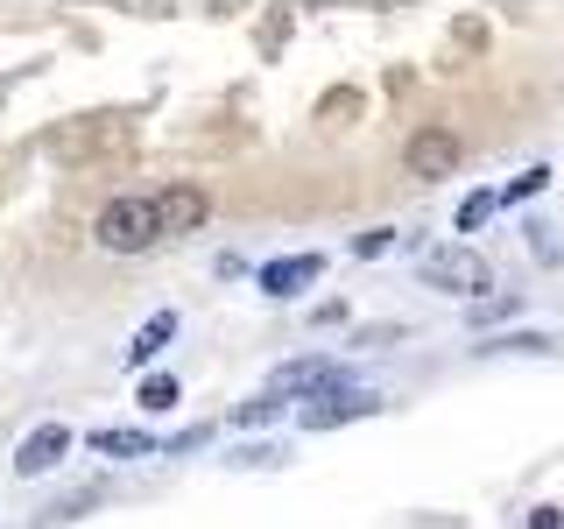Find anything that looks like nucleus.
I'll use <instances>...</instances> for the list:
<instances>
[{
	"instance_id": "12",
	"label": "nucleus",
	"mask_w": 564,
	"mask_h": 529,
	"mask_svg": "<svg viewBox=\"0 0 564 529\" xmlns=\"http://www.w3.org/2000/svg\"><path fill=\"white\" fill-rule=\"evenodd\" d=\"M494 212H501V198H494V191H473V198L458 205V234H480Z\"/></svg>"
},
{
	"instance_id": "19",
	"label": "nucleus",
	"mask_w": 564,
	"mask_h": 529,
	"mask_svg": "<svg viewBox=\"0 0 564 529\" xmlns=\"http://www.w3.org/2000/svg\"><path fill=\"white\" fill-rule=\"evenodd\" d=\"M529 529H564V508H529Z\"/></svg>"
},
{
	"instance_id": "10",
	"label": "nucleus",
	"mask_w": 564,
	"mask_h": 529,
	"mask_svg": "<svg viewBox=\"0 0 564 529\" xmlns=\"http://www.w3.org/2000/svg\"><path fill=\"white\" fill-rule=\"evenodd\" d=\"M170 339H176V311H155V317H149V325H141V332H134V346H128V360H134V367H149V360H155V353H163Z\"/></svg>"
},
{
	"instance_id": "14",
	"label": "nucleus",
	"mask_w": 564,
	"mask_h": 529,
	"mask_svg": "<svg viewBox=\"0 0 564 529\" xmlns=\"http://www.w3.org/2000/svg\"><path fill=\"white\" fill-rule=\"evenodd\" d=\"M543 184H551V170H522L516 184H508V191H494V198H501V205H522V198H536Z\"/></svg>"
},
{
	"instance_id": "5",
	"label": "nucleus",
	"mask_w": 564,
	"mask_h": 529,
	"mask_svg": "<svg viewBox=\"0 0 564 529\" xmlns=\"http://www.w3.org/2000/svg\"><path fill=\"white\" fill-rule=\"evenodd\" d=\"M375 410H381V396H375V388H325L317 402H304V410H296V423H304V431H332V423L375 417Z\"/></svg>"
},
{
	"instance_id": "9",
	"label": "nucleus",
	"mask_w": 564,
	"mask_h": 529,
	"mask_svg": "<svg viewBox=\"0 0 564 529\" xmlns=\"http://www.w3.org/2000/svg\"><path fill=\"white\" fill-rule=\"evenodd\" d=\"M317 276H325V255H290V261H269V269H261V290H269V296H296Z\"/></svg>"
},
{
	"instance_id": "13",
	"label": "nucleus",
	"mask_w": 564,
	"mask_h": 529,
	"mask_svg": "<svg viewBox=\"0 0 564 529\" xmlns=\"http://www.w3.org/2000/svg\"><path fill=\"white\" fill-rule=\"evenodd\" d=\"M275 417H282V396H269V388H261L254 402H240V410H234L240 431H254V423H275Z\"/></svg>"
},
{
	"instance_id": "6",
	"label": "nucleus",
	"mask_w": 564,
	"mask_h": 529,
	"mask_svg": "<svg viewBox=\"0 0 564 529\" xmlns=\"http://www.w3.org/2000/svg\"><path fill=\"white\" fill-rule=\"evenodd\" d=\"M325 388H346V367L339 360H290V367H275V381H269V396H325Z\"/></svg>"
},
{
	"instance_id": "16",
	"label": "nucleus",
	"mask_w": 564,
	"mask_h": 529,
	"mask_svg": "<svg viewBox=\"0 0 564 529\" xmlns=\"http://www.w3.org/2000/svg\"><path fill=\"white\" fill-rule=\"evenodd\" d=\"M170 402H176V381L170 375H149V381H141V410H170Z\"/></svg>"
},
{
	"instance_id": "7",
	"label": "nucleus",
	"mask_w": 564,
	"mask_h": 529,
	"mask_svg": "<svg viewBox=\"0 0 564 529\" xmlns=\"http://www.w3.org/2000/svg\"><path fill=\"white\" fill-rule=\"evenodd\" d=\"M149 205H155V234H198L205 212H212L198 184H170L163 198H149Z\"/></svg>"
},
{
	"instance_id": "2",
	"label": "nucleus",
	"mask_w": 564,
	"mask_h": 529,
	"mask_svg": "<svg viewBox=\"0 0 564 529\" xmlns=\"http://www.w3.org/2000/svg\"><path fill=\"white\" fill-rule=\"evenodd\" d=\"M43 149L57 155V163H93V155L128 149V120H64V128H50Z\"/></svg>"
},
{
	"instance_id": "11",
	"label": "nucleus",
	"mask_w": 564,
	"mask_h": 529,
	"mask_svg": "<svg viewBox=\"0 0 564 529\" xmlns=\"http://www.w3.org/2000/svg\"><path fill=\"white\" fill-rule=\"evenodd\" d=\"M93 452H106V458H141V452H155V438L149 431H93Z\"/></svg>"
},
{
	"instance_id": "18",
	"label": "nucleus",
	"mask_w": 564,
	"mask_h": 529,
	"mask_svg": "<svg viewBox=\"0 0 564 529\" xmlns=\"http://www.w3.org/2000/svg\"><path fill=\"white\" fill-rule=\"evenodd\" d=\"M516 311H522V296H480V304H473L480 325H494V317H516Z\"/></svg>"
},
{
	"instance_id": "1",
	"label": "nucleus",
	"mask_w": 564,
	"mask_h": 529,
	"mask_svg": "<svg viewBox=\"0 0 564 529\" xmlns=\"http://www.w3.org/2000/svg\"><path fill=\"white\" fill-rule=\"evenodd\" d=\"M423 282L431 290H445V296H480L494 290V269H487V255H473V247H431L423 255Z\"/></svg>"
},
{
	"instance_id": "17",
	"label": "nucleus",
	"mask_w": 564,
	"mask_h": 529,
	"mask_svg": "<svg viewBox=\"0 0 564 529\" xmlns=\"http://www.w3.org/2000/svg\"><path fill=\"white\" fill-rule=\"evenodd\" d=\"M395 240H402L395 226H375V234H360V240H352V255H367V261H375V255H388Z\"/></svg>"
},
{
	"instance_id": "4",
	"label": "nucleus",
	"mask_w": 564,
	"mask_h": 529,
	"mask_svg": "<svg viewBox=\"0 0 564 529\" xmlns=\"http://www.w3.org/2000/svg\"><path fill=\"white\" fill-rule=\"evenodd\" d=\"M458 163H466V141H458L452 128H437V120L402 141V170L410 176H452Z\"/></svg>"
},
{
	"instance_id": "3",
	"label": "nucleus",
	"mask_w": 564,
	"mask_h": 529,
	"mask_svg": "<svg viewBox=\"0 0 564 529\" xmlns=\"http://www.w3.org/2000/svg\"><path fill=\"white\" fill-rule=\"evenodd\" d=\"M93 234H99V247H113V255H141L149 240H163V234H155V205L149 198H113L99 212Z\"/></svg>"
},
{
	"instance_id": "15",
	"label": "nucleus",
	"mask_w": 564,
	"mask_h": 529,
	"mask_svg": "<svg viewBox=\"0 0 564 529\" xmlns=\"http://www.w3.org/2000/svg\"><path fill=\"white\" fill-rule=\"evenodd\" d=\"M352 114H360V93H332L325 106H317V120H332V128H346Z\"/></svg>"
},
{
	"instance_id": "8",
	"label": "nucleus",
	"mask_w": 564,
	"mask_h": 529,
	"mask_svg": "<svg viewBox=\"0 0 564 529\" xmlns=\"http://www.w3.org/2000/svg\"><path fill=\"white\" fill-rule=\"evenodd\" d=\"M64 445H70L64 423H35V431L22 438V452H14V473H50L64 458Z\"/></svg>"
}]
</instances>
